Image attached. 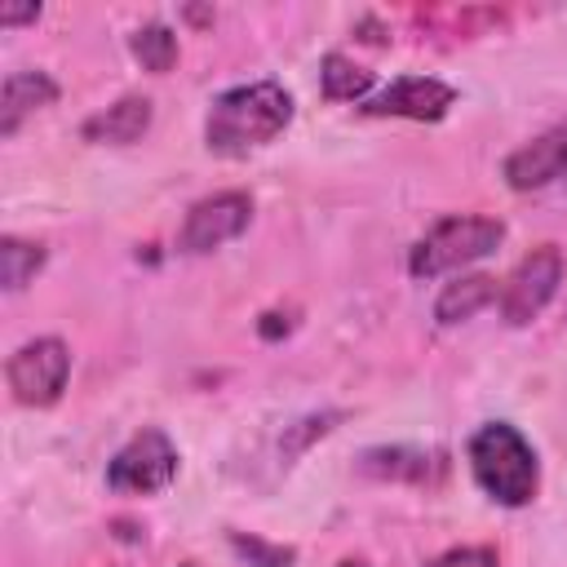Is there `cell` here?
I'll list each match as a JSON object with an SVG mask.
<instances>
[{"label": "cell", "mask_w": 567, "mask_h": 567, "mask_svg": "<svg viewBox=\"0 0 567 567\" xmlns=\"http://www.w3.org/2000/svg\"><path fill=\"white\" fill-rule=\"evenodd\" d=\"M319 84H323V97H332V102H359L372 89V71H363L346 53H323Z\"/></svg>", "instance_id": "4fadbf2b"}, {"label": "cell", "mask_w": 567, "mask_h": 567, "mask_svg": "<svg viewBox=\"0 0 567 567\" xmlns=\"http://www.w3.org/2000/svg\"><path fill=\"white\" fill-rule=\"evenodd\" d=\"M35 18H40V4H4V9H0V22H4V27L35 22Z\"/></svg>", "instance_id": "d6986e66"}, {"label": "cell", "mask_w": 567, "mask_h": 567, "mask_svg": "<svg viewBox=\"0 0 567 567\" xmlns=\"http://www.w3.org/2000/svg\"><path fill=\"white\" fill-rule=\"evenodd\" d=\"M487 301H496V279L492 275H456L452 284H443V292L434 301V319L452 328V323L474 319Z\"/></svg>", "instance_id": "7c38bea8"}, {"label": "cell", "mask_w": 567, "mask_h": 567, "mask_svg": "<svg viewBox=\"0 0 567 567\" xmlns=\"http://www.w3.org/2000/svg\"><path fill=\"white\" fill-rule=\"evenodd\" d=\"M58 102V84L44 71H13L0 89V137H13L27 115Z\"/></svg>", "instance_id": "30bf717a"}, {"label": "cell", "mask_w": 567, "mask_h": 567, "mask_svg": "<svg viewBox=\"0 0 567 567\" xmlns=\"http://www.w3.org/2000/svg\"><path fill=\"white\" fill-rule=\"evenodd\" d=\"M505 239V221L496 217H439L416 244H412V257H408V270L416 279H430V275H443V270H461L487 252H496V244Z\"/></svg>", "instance_id": "3957f363"}, {"label": "cell", "mask_w": 567, "mask_h": 567, "mask_svg": "<svg viewBox=\"0 0 567 567\" xmlns=\"http://www.w3.org/2000/svg\"><path fill=\"white\" fill-rule=\"evenodd\" d=\"M363 470L381 478H425L430 461L425 452H408V447H372L363 452Z\"/></svg>", "instance_id": "2e32d148"}, {"label": "cell", "mask_w": 567, "mask_h": 567, "mask_svg": "<svg viewBox=\"0 0 567 567\" xmlns=\"http://www.w3.org/2000/svg\"><path fill=\"white\" fill-rule=\"evenodd\" d=\"M151 128V97H120L115 106L97 111L84 120V142H102V146H128Z\"/></svg>", "instance_id": "8fae6325"}, {"label": "cell", "mask_w": 567, "mask_h": 567, "mask_svg": "<svg viewBox=\"0 0 567 567\" xmlns=\"http://www.w3.org/2000/svg\"><path fill=\"white\" fill-rule=\"evenodd\" d=\"M248 217H252V199L244 190L204 195V199L190 204V213L182 221V235H177V248L182 252H213V248L230 244L235 235H244Z\"/></svg>", "instance_id": "52a82bcc"}, {"label": "cell", "mask_w": 567, "mask_h": 567, "mask_svg": "<svg viewBox=\"0 0 567 567\" xmlns=\"http://www.w3.org/2000/svg\"><path fill=\"white\" fill-rule=\"evenodd\" d=\"M292 120V97L284 84L275 80H257V84H239L226 89L204 124L208 151L217 155H248L266 142H275Z\"/></svg>", "instance_id": "6da1fadb"}, {"label": "cell", "mask_w": 567, "mask_h": 567, "mask_svg": "<svg viewBox=\"0 0 567 567\" xmlns=\"http://www.w3.org/2000/svg\"><path fill=\"white\" fill-rule=\"evenodd\" d=\"M182 567H199V563H182Z\"/></svg>", "instance_id": "44dd1931"}, {"label": "cell", "mask_w": 567, "mask_h": 567, "mask_svg": "<svg viewBox=\"0 0 567 567\" xmlns=\"http://www.w3.org/2000/svg\"><path fill=\"white\" fill-rule=\"evenodd\" d=\"M425 567H496V549H487V545H461V549L439 554Z\"/></svg>", "instance_id": "ac0fdd59"}, {"label": "cell", "mask_w": 567, "mask_h": 567, "mask_svg": "<svg viewBox=\"0 0 567 567\" xmlns=\"http://www.w3.org/2000/svg\"><path fill=\"white\" fill-rule=\"evenodd\" d=\"M128 44H133V58H137L146 71H155V75L173 71V62H177V35H173V27H164V22L137 27Z\"/></svg>", "instance_id": "9a60e30c"}, {"label": "cell", "mask_w": 567, "mask_h": 567, "mask_svg": "<svg viewBox=\"0 0 567 567\" xmlns=\"http://www.w3.org/2000/svg\"><path fill=\"white\" fill-rule=\"evenodd\" d=\"M567 173V124L532 137L527 146H518L505 159V182L514 190H540L549 182H558Z\"/></svg>", "instance_id": "9c48e42d"}, {"label": "cell", "mask_w": 567, "mask_h": 567, "mask_svg": "<svg viewBox=\"0 0 567 567\" xmlns=\"http://www.w3.org/2000/svg\"><path fill=\"white\" fill-rule=\"evenodd\" d=\"M456 102V89L434 80V75H403L385 84L377 97H368L359 111L363 115H403V120H443L447 106Z\"/></svg>", "instance_id": "ba28073f"}, {"label": "cell", "mask_w": 567, "mask_h": 567, "mask_svg": "<svg viewBox=\"0 0 567 567\" xmlns=\"http://www.w3.org/2000/svg\"><path fill=\"white\" fill-rule=\"evenodd\" d=\"M230 549L239 558H248V567H292L297 563L292 545H270V540L248 536V532H230Z\"/></svg>", "instance_id": "e0dca14e"}, {"label": "cell", "mask_w": 567, "mask_h": 567, "mask_svg": "<svg viewBox=\"0 0 567 567\" xmlns=\"http://www.w3.org/2000/svg\"><path fill=\"white\" fill-rule=\"evenodd\" d=\"M470 470H474L478 487L492 501L509 505V509L527 505L536 496V487H540L536 452H532V443L509 421H487V425L474 430V439H470Z\"/></svg>", "instance_id": "7a4b0ae2"}, {"label": "cell", "mask_w": 567, "mask_h": 567, "mask_svg": "<svg viewBox=\"0 0 567 567\" xmlns=\"http://www.w3.org/2000/svg\"><path fill=\"white\" fill-rule=\"evenodd\" d=\"M44 266V244H31V239H18V235H4L0 239V284L4 292H22Z\"/></svg>", "instance_id": "5bb4252c"}, {"label": "cell", "mask_w": 567, "mask_h": 567, "mask_svg": "<svg viewBox=\"0 0 567 567\" xmlns=\"http://www.w3.org/2000/svg\"><path fill=\"white\" fill-rule=\"evenodd\" d=\"M4 377H9V390H13L18 403H27V408H49V403H58L62 390H66L71 350H66V341H58V337H35V341H27V346H18V350L9 354Z\"/></svg>", "instance_id": "277c9868"}, {"label": "cell", "mask_w": 567, "mask_h": 567, "mask_svg": "<svg viewBox=\"0 0 567 567\" xmlns=\"http://www.w3.org/2000/svg\"><path fill=\"white\" fill-rule=\"evenodd\" d=\"M558 284H563V252H558L554 244L532 248V252L514 266V275L505 279V288H501V319H505L509 328L532 323V319L554 301Z\"/></svg>", "instance_id": "8992f818"}, {"label": "cell", "mask_w": 567, "mask_h": 567, "mask_svg": "<svg viewBox=\"0 0 567 567\" xmlns=\"http://www.w3.org/2000/svg\"><path fill=\"white\" fill-rule=\"evenodd\" d=\"M177 478V447L164 430L146 425L142 434H133L106 465V487L115 492H164Z\"/></svg>", "instance_id": "5b68a950"}, {"label": "cell", "mask_w": 567, "mask_h": 567, "mask_svg": "<svg viewBox=\"0 0 567 567\" xmlns=\"http://www.w3.org/2000/svg\"><path fill=\"white\" fill-rule=\"evenodd\" d=\"M337 567H372V563H368V558H341Z\"/></svg>", "instance_id": "ffe728a7"}]
</instances>
